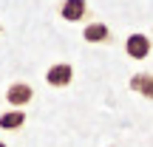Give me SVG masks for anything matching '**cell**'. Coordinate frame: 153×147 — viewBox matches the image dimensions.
<instances>
[{"mask_svg": "<svg viewBox=\"0 0 153 147\" xmlns=\"http://www.w3.org/2000/svg\"><path fill=\"white\" fill-rule=\"evenodd\" d=\"M31 99H34V91H31L28 82H11L9 91H6V102H9L11 108H17V110H23Z\"/></svg>", "mask_w": 153, "mask_h": 147, "instance_id": "6da1fadb", "label": "cell"}, {"mask_svg": "<svg viewBox=\"0 0 153 147\" xmlns=\"http://www.w3.org/2000/svg\"><path fill=\"white\" fill-rule=\"evenodd\" d=\"M150 48H153V43H150L148 34H131V37L125 40V54L131 57V60H148Z\"/></svg>", "mask_w": 153, "mask_h": 147, "instance_id": "7a4b0ae2", "label": "cell"}, {"mask_svg": "<svg viewBox=\"0 0 153 147\" xmlns=\"http://www.w3.org/2000/svg\"><path fill=\"white\" fill-rule=\"evenodd\" d=\"M45 82L51 88H68L74 82V68L68 62H54V65L45 71Z\"/></svg>", "mask_w": 153, "mask_h": 147, "instance_id": "3957f363", "label": "cell"}, {"mask_svg": "<svg viewBox=\"0 0 153 147\" xmlns=\"http://www.w3.org/2000/svg\"><path fill=\"white\" fill-rule=\"evenodd\" d=\"M60 14H62L65 23H79L88 14V0H62Z\"/></svg>", "mask_w": 153, "mask_h": 147, "instance_id": "277c9868", "label": "cell"}, {"mask_svg": "<svg viewBox=\"0 0 153 147\" xmlns=\"http://www.w3.org/2000/svg\"><path fill=\"white\" fill-rule=\"evenodd\" d=\"M82 40L85 43H94V45H102L111 40V28L105 26V23H88L85 28H82Z\"/></svg>", "mask_w": 153, "mask_h": 147, "instance_id": "5b68a950", "label": "cell"}, {"mask_svg": "<svg viewBox=\"0 0 153 147\" xmlns=\"http://www.w3.org/2000/svg\"><path fill=\"white\" fill-rule=\"evenodd\" d=\"M26 125V113L17 108L6 110V113H0V130H20V127Z\"/></svg>", "mask_w": 153, "mask_h": 147, "instance_id": "8992f818", "label": "cell"}, {"mask_svg": "<svg viewBox=\"0 0 153 147\" xmlns=\"http://www.w3.org/2000/svg\"><path fill=\"white\" fill-rule=\"evenodd\" d=\"M131 91L142 93L145 99H153V74H136V76H131Z\"/></svg>", "mask_w": 153, "mask_h": 147, "instance_id": "52a82bcc", "label": "cell"}, {"mask_svg": "<svg viewBox=\"0 0 153 147\" xmlns=\"http://www.w3.org/2000/svg\"><path fill=\"white\" fill-rule=\"evenodd\" d=\"M0 147H9V144H6V142H0Z\"/></svg>", "mask_w": 153, "mask_h": 147, "instance_id": "ba28073f", "label": "cell"}]
</instances>
